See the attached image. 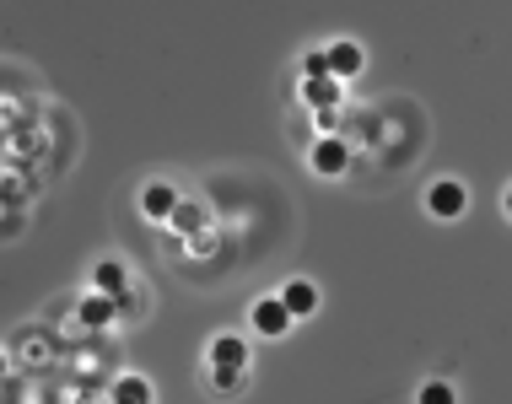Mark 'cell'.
<instances>
[{
	"mask_svg": "<svg viewBox=\"0 0 512 404\" xmlns=\"http://www.w3.org/2000/svg\"><path fill=\"white\" fill-rule=\"evenodd\" d=\"M141 216L157 221V227H168V221L178 216V189L162 184V178H157V184H146L141 189Z\"/></svg>",
	"mask_w": 512,
	"mask_h": 404,
	"instance_id": "cell-5",
	"label": "cell"
},
{
	"mask_svg": "<svg viewBox=\"0 0 512 404\" xmlns=\"http://www.w3.org/2000/svg\"><path fill=\"white\" fill-rule=\"evenodd\" d=\"M340 92V81L335 76H324V81H308V97H313V103H324V97H335Z\"/></svg>",
	"mask_w": 512,
	"mask_h": 404,
	"instance_id": "cell-13",
	"label": "cell"
},
{
	"mask_svg": "<svg viewBox=\"0 0 512 404\" xmlns=\"http://www.w3.org/2000/svg\"><path fill=\"white\" fill-rule=\"evenodd\" d=\"M275 297L286 302V313H292V318H313L318 313V286L308 281V275H292V281L275 291Z\"/></svg>",
	"mask_w": 512,
	"mask_h": 404,
	"instance_id": "cell-7",
	"label": "cell"
},
{
	"mask_svg": "<svg viewBox=\"0 0 512 404\" xmlns=\"http://www.w3.org/2000/svg\"><path fill=\"white\" fill-rule=\"evenodd\" d=\"M173 221H178V227H195L200 211H195V205H178V216H173Z\"/></svg>",
	"mask_w": 512,
	"mask_h": 404,
	"instance_id": "cell-14",
	"label": "cell"
},
{
	"mask_svg": "<svg viewBox=\"0 0 512 404\" xmlns=\"http://www.w3.org/2000/svg\"><path fill=\"white\" fill-rule=\"evenodd\" d=\"M114 404H151V383L141 378V372H124V378L114 383Z\"/></svg>",
	"mask_w": 512,
	"mask_h": 404,
	"instance_id": "cell-10",
	"label": "cell"
},
{
	"mask_svg": "<svg viewBox=\"0 0 512 404\" xmlns=\"http://www.w3.org/2000/svg\"><path fill=\"white\" fill-rule=\"evenodd\" d=\"M248 318H254V334H259V340H286V334H292V324H297V318L286 313L281 297H259L254 308H248Z\"/></svg>",
	"mask_w": 512,
	"mask_h": 404,
	"instance_id": "cell-3",
	"label": "cell"
},
{
	"mask_svg": "<svg viewBox=\"0 0 512 404\" xmlns=\"http://www.w3.org/2000/svg\"><path fill=\"white\" fill-rule=\"evenodd\" d=\"M114 313H119V302L103 297V291H92V297L81 302V324H92V329H108V324H114Z\"/></svg>",
	"mask_w": 512,
	"mask_h": 404,
	"instance_id": "cell-9",
	"label": "cell"
},
{
	"mask_svg": "<svg viewBox=\"0 0 512 404\" xmlns=\"http://www.w3.org/2000/svg\"><path fill=\"white\" fill-rule=\"evenodd\" d=\"M464 211H469V184H459V178H437V184L426 189V216L459 221Z\"/></svg>",
	"mask_w": 512,
	"mask_h": 404,
	"instance_id": "cell-1",
	"label": "cell"
},
{
	"mask_svg": "<svg viewBox=\"0 0 512 404\" xmlns=\"http://www.w3.org/2000/svg\"><path fill=\"white\" fill-rule=\"evenodd\" d=\"M308 167L318 178H340L345 167H351V146H345L340 135H318V141L308 146Z\"/></svg>",
	"mask_w": 512,
	"mask_h": 404,
	"instance_id": "cell-4",
	"label": "cell"
},
{
	"mask_svg": "<svg viewBox=\"0 0 512 404\" xmlns=\"http://www.w3.org/2000/svg\"><path fill=\"white\" fill-rule=\"evenodd\" d=\"M415 404H459V388L442 383V378H432V383L415 388Z\"/></svg>",
	"mask_w": 512,
	"mask_h": 404,
	"instance_id": "cell-11",
	"label": "cell"
},
{
	"mask_svg": "<svg viewBox=\"0 0 512 404\" xmlns=\"http://www.w3.org/2000/svg\"><path fill=\"white\" fill-rule=\"evenodd\" d=\"M324 60H329V76L335 81H351V76H362L367 54H362V44H351V38H335V44L324 49Z\"/></svg>",
	"mask_w": 512,
	"mask_h": 404,
	"instance_id": "cell-6",
	"label": "cell"
},
{
	"mask_svg": "<svg viewBox=\"0 0 512 404\" xmlns=\"http://www.w3.org/2000/svg\"><path fill=\"white\" fill-rule=\"evenodd\" d=\"M502 216L512 221V184H507V194H502Z\"/></svg>",
	"mask_w": 512,
	"mask_h": 404,
	"instance_id": "cell-15",
	"label": "cell"
},
{
	"mask_svg": "<svg viewBox=\"0 0 512 404\" xmlns=\"http://www.w3.org/2000/svg\"><path fill=\"white\" fill-rule=\"evenodd\" d=\"M92 286L103 291V297H124V291H130V264H119V259H103L98 270H92Z\"/></svg>",
	"mask_w": 512,
	"mask_h": 404,
	"instance_id": "cell-8",
	"label": "cell"
},
{
	"mask_svg": "<svg viewBox=\"0 0 512 404\" xmlns=\"http://www.w3.org/2000/svg\"><path fill=\"white\" fill-rule=\"evenodd\" d=\"M205 361H211L216 372H248L254 367V351H248L243 334H216V340L205 345Z\"/></svg>",
	"mask_w": 512,
	"mask_h": 404,
	"instance_id": "cell-2",
	"label": "cell"
},
{
	"mask_svg": "<svg viewBox=\"0 0 512 404\" xmlns=\"http://www.w3.org/2000/svg\"><path fill=\"white\" fill-rule=\"evenodd\" d=\"M243 378H248V372H205V383H211V388H221V394H238V388H243Z\"/></svg>",
	"mask_w": 512,
	"mask_h": 404,
	"instance_id": "cell-12",
	"label": "cell"
}]
</instances>
